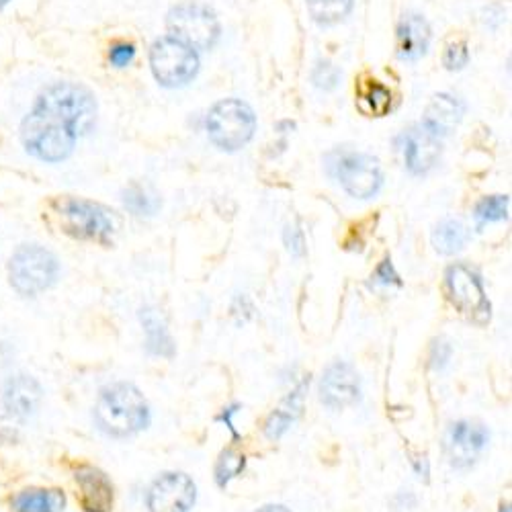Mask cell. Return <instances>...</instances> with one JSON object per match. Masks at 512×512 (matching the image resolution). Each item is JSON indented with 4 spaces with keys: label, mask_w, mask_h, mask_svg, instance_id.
<instances>
[{
    "label": "cell",
    "mask_w": 512,
    "mask_h": 512,
    "mask_svg": "<svg viewBox=\"0 0 512 512\" xmlns=\"http://www.w3.org/2000/svg\"><path fill=\"white\" fill-rule=\"evenodd\" d=\"M488 443V433L484 426L474 422H455L447 433V457L453 467H469Z\"/></svg>",
    "instance_id": "4fadbf2b"
},
{
    "label": "cell",
    "mask_w": 512,
    "mask_h": 512,
    "mask_svg": "<svg viewBox=\"0 0 512 512\" xmlns=\"http://www.w3.org/2000/svg\"><path fill=\"white\" fill-rule=\"evenodd\" d=\"M285 240H287V248L295 254V256H302L304 254V234L297 226H289L285 232Z\"/></svg>",
    "instance_id": "f546056e"
},
{
    "label": "cell",
    "mask_w": 512,
    "mask_h": 512,
    "mask_svg": "<svg viewBox=\"0 0 512 512\" xmlns=\"http://www.w3.org/2000/svg\"><path fill=\"white\" fill-rule=\"evenodd\" d=\"M134 58H136V46L127 44V41H117V44H113L109 50V62L115 68L130 66L134 62Z\"/></svg>",
    "instance_id": "f1b7e54d"
},
{
    "label": "cell",
    "mask_w": 512,
    "mask_h": 512,
    "mask_svg": "<svg viewBox=\"0 0 512 512\" xmlns=\"http://www.w3.org/2000/svg\"><path fill=\"white\" fill-rule=\"evenodd\" d=\"M461 117H463L461 101L453 95L439 93L424 109L422 130L441 140V138L449 136L451 132H455V127L459 125Z\"/></svg>",
    "instance_id": "9a60e30c"
},
{
    "label": "cell",
    "mask_w": 512,
    "mask_h": 512,
    "mask_svg": "<svg viewBox=\"0 0 512 512\" xmlns=\"http://www.w3.org/2000/svg\"><path fill=\"white\" fill-rule=\"evenodd\" d=\"M205 127L213 146L224 152H238L252 140L256 117L248 103L240 99H224L209 109Z\"/></svg>",
    "instance_id": "277c9868"
},
{
    "label": "cell",
    "mask_w": 512,
    "mask_h": 512,
    "mask_svg": "<svg viewBox=\"0 0 512 512\" xmlns=\"http://www.w3.org/2000/svg\"><path fill=\"white\" fill-rule=\"evenodd\" d=\"M467 62H469V50H467L465 41H455V44H451L443 56V64L451 72L463 70L467 66Z\"/></svg>",
    "instance_id": "83f0119b"
},
{
    "label": "cell",
    "mask_w": 512,
    "mask_h": 512,
    "mask_svg": "<svg viewBox=\"0 0 512 512\" xmlns=\"http://www.w3.org/2000/svg\"><path fill=\"white\" fill-rule=\"evenodd\" d=\"M95 123V95L76 82H54L25 117L21 142L33 158L56 164L72 156L78 136H87Z\"/></svg>",
    "instance_id": "6da1fadb"
},
{
    "label": "cell",
    "mask_w": 512,
    "mask_h": 512,
    "mask_svg": "<svg viewBox=\"0 0 512 512\" xmlns=\"http://www.w3.org/2000/svg\"><path fill=\"white\" fill-rule=\"evenodd\" d=\"M244 469V455L228 449L222 453L218 465H216V480L220 486H226L228 482H232L236 476L242 474Z\"/></svg>",
    "instance_id": "484cf974"
},
{
    "label": "cell",
    "mask_w": 512,
    "mask_h": 512,
    "mask_svg": "<svg viewBox=\"0 0 512 512\" xmlns=\"http://www.w3.org/2000/svg\"><path fill=\"white\" fill-rule=\"evenodd\" d=\"M9 504L15 512H62L66 506V496L56 488H27L13 494Z\"/></svg>",
    "instance_id": "ac0fdd59"
},
{
    "label": "cell",
    "mask_w": 512,
    "mask_h": 512,
    "mask_svg": "<svg viewBox=\"0 0 512 512\" xmlns=\"http://www.w3.org/2000/svg\"><path fill=\"white\" fill-rule=\"evenodd\" d=\"M441 142L439 138L431 136L424 130H414L406 136V148H404V158H406V168L412 175H426L431 168L441 158Z\"/></svg>",
    "instance_id": "2e32d148"
},
{
    "label": "cell",
    "mask_w": 512,
    "mask_h": 512,
    "mask_svg": "<svg viewBox=\"0 0 512 512\" xmlns=\"http://www.w3.org/2000/svg\"><path fill=\"white\" fill-rule=\"evenodd\" d=\"M361 101H363V105L367 107L369 113L381 117V115L388 113V109L392 105V93L386 87H383V84H379L377 80H371L367 84V89H365Z\"/></svg>",
    "instance_id": "d4e9b609"
},
{
    "label": "cell",
    "mask_w": 512,
    "mask_h": 512,
    "mask_svg": "<svg viewBox=\"0 0 512 512\" xmlns=\"http://www.w3.org/2000/svg\"><path fill=\"white\" fill-rule=\"evenodd\" d=\"M52 207L62 232L68 236L101 244H109L113 240L115 220L99 203L78 197H60L52 203Z\"/></svg>",
    "instance_id": "3957f363"
},
{
    "label": "cell",
    "mask_w": 512,
    "mask_h": 512,
    "mask_svg": "<svg viewBox=\"0 0 512 512\" xmlns=\"http://www.w3.org/2000/svg\"><path fill=\"white\" fill-rule=\"evenodd\" d=\"M447 283V293L451 304L467 318H472L476 322H486L490 320V304L488 297L484 293L482 281L478 275L467 269L465 265H453L449 267L445 275Z\"/></svg>",
    "instance_id": "ba28073f"
},
{
    "label": "cell",
    "mask_w": 512,
    "mask_h": 512,
    "mask_svg": "<svg viewBox=\"0 0 512 512\" xmlns=\"http://www.w3.org/2000/svg\"><path fill=\"white\" fill-rule=\"evenodd\" d=\"M5 408L11 416L17 418H29L39 402H41V388L39 383L29 375H15L7 381L5 396H3Z\"/></svg>",
    "instance_id": "e0dca14e"
},
{
    "label": "cell",
    "mask_w": 512,
    "mask_h": 512,
    "mask_svg": "<svg viewBox=\"0 0 512 512\" xmlns=\"http://www.w3.org/2000/svg\"><path fill=\"white\" fill-rule=\"evenodd\" d=\"M302 400H304V386H300L291 396H287L283 404L271 414L265 426V433L269 439H279L295 422V418L300 416V410H302Z\"/></svg>",
    "instance_id": "ffe728a7"
},
{
    "label": "cell",
    "mask_w": 512,
    "mask_h": 512,
    "mask_svg": "<svg viewBox=\"0 0 512 512\" xmlns=\"http://www.w3.org/2000/svg\"><path fill=\"white\" fill-rule=\"evenodd\" d=\"M150 68L158 84L166 89H181L195 80L199 56L193 48L175 37H160L150 48Z\"/></svg>",
    "instance_id": "52a82bcc"
},
{
    "label": "cell",
    "mask_w": 512,
    "mask_h": 512,
    "mask_svg": "<svg viewBox=\"0 0 512 512\" xmlns=\"http://www.w3.org/2000/svg\"><path fill=\"white\" fill-rule=\"evenodd\" d=\"M500 512H510V506H508V504H506V506H502V510H500Z\"/></svg>",
    "instance_id": "836d02e7"
},
{
    "label": "cell",
    "mask_w": 512,
    "mask_h": 512,
    "mask_svg": "<svg viewBox=\"0 0 512 512\" xmlns=\"http://www.w3.org/2000/svg\"><path fill=\"white\" fill-rule=\"evenodd\" d=\"M60 273V263L48 248L39 244H23L9 261V279L19 295L35 297L48 291Z\"/></svg>",
    "instance_id": "5b68a950"
},
{
    "label": "cell",
    "mask_w": 512,
    "mask_h": 512,
    "mask_svg": "<svg viewBox=\"0 0 512 512\" xmlns=\"http://www.w3.org/2000/svg\"><path fill=\"white\" fill-rule=\"evenodd\" d=\"M140 320L146 332V349L150 355L170 359L175 355V340L170 336L164 318L154 308H144L140 312Z\"/></svg>",
    "instance_id": "d6986e66"
},
{
    "label": "cell",
    "mask_w": 512,
    "mask_h": 512,
    "mask_svg": "<svg viewBox=\"0 0 512 512\" xmlns=\"http://www.w3.org/2000/svg\"><path fill=\"white\" fill-rule=\"evenodd\" d=\"M76 496L80 506L87 512H111L113 510V484L99 467L80 465L74 472Z\"/></svg>",
    "instance_id": "7c38bea8"
},
{
    "label": "cell",
    "mask_w": 512,
    "mask_h": 512,
    "mask_svg": "<svg viewBox=\"0 0 512 512\" xmlns=\"http://www.w3.org/2000/svg\"><path fill=\"white\" fill-rule=\"evenodd\" d=\"M467 240H469V230L459 220L441 222L433 234V244L441 254H455L463 250Z\"/></svg>",
    "instance_id": "7402d4cb"
},
{
    "label": "cell",
    "mask_w": 512,
    "mask_h": 512,
    "mask_svg": "<svg viewBox=\"0 0 512 512\" xmlns=\"http://www.w3.org/2000/svg\"><path fill=\"white\" fill-rule=\"evenodd\" d=\"M166 27L170 37L179 39L181 44L193 48L195 52L211 50L218 44L222 27L220 21L207 5L195 3H181L170 9L166 17Z\"/></svg>",
    "instance_id": "8992f818"
},
{
    "label": "cell",
    "mask_w": 512,
    "mask_h": 512,
    "mask_svg": "<svg viewBox=\"0 0 512 512\" xmlns=\"http://www.w3.org/2000/svg\"><path fill=\"white\" fill-rule=\"evenodd\" d=\"M508 216V197L506 195H490L484 197L476 205V220L480 226L506 220Z\"/></svg>",
    "instance_id": "cb8c5ba5"
},
{
    "label": "cell",
    "mask_w": 512,
    "mask_h": 512,
    "mask_svg": "<svg viewBox=\"0 0 512 512\" xmlns=\"http://www.w3.org/2000/svg\"><path fill=\"white\" fill-rule=\"evenodd\" d=\"M95 420L109 437H132L144 431L150 422L148 402L132 383H113L99 394Z\"/></svg>",
    "instance_id": "7a4b0ae2"
},
{
    "label": "cell",
    "mask_w": 512,
    "mask_h": 512,
    "mask_svg": "<svg viewBox=\"0 0 512 512\" xmlns=\"http://www.w3.org/2000/svg\"><path fill=\"white\" fill-rule=\"evenodd\" d=\"M431 25L422 15L408 13L396 29V54L402 62L420 60L431 46Z\"/></svg>",
    "instance_id": "5bb4252c"
},
{
    "label": "cell",
    "mask_w": 512,
    "mask_h": 512,
    "mask_svg": "<svg viewBox=\"0 0 512 512\" xmlns=\"http://www.w3.org/2000/svg\"><path fill=\"white\" fill-rule=\"evenodd\" d=\"M361 383L357 371L343 361L332 363L320 381V400L334 410L347 408L359 400Z\"/></svg>",
    "instance_id": "8fae6325"
},
{
    "label": "cell",
    "mask_w": 512,
    "mask_h": 512,
    "mask_svg": "<svg viewBox=\"0 0 512 512\" xmlns=\"http://www.w3.org/2000/svg\"><path fill=\"white\" fill-rule=\"evenodd\" d=\"M336 179L355 199H371L383 185L381 166L367 154H345L336 162Z\"/></svg>",
    "instance_id": "9c48e42d"
},
{
    "label": "cell",
    "mask_w": 512,
    "mask_h": 512,
    "mask_svg": "<svg viewBox=\"0 0 512 512\" xmlns=\"http://www.w3.org/2000/svg\"><path fill=\"white\" fill-rule=\"evenodd\" d=\"M9 3H11V0H0V9H5Z\"/></svg>",
    "instance_id": "d6a6232c"
},
{
    "label": "cell",
    "mask_w": 512,
    "mask_h": 512,
    "mask_svg": "<svg viewBox=\"0 0 512 512\" xmlns=\"http://www.w3.org/2000/svg\"><path fill=\"white\" fill-rule=\"evenodd\" d=\"M259 512H291V510H287V508L281 506V504H269V506L261 508Z\"/></svg>",
    "instance_id": "1f68e13d"
},
{
    "label": "cell",
    "mask_w": 512,
    "mask_h": 512,
    "mask_svg": "<svg viewBox=\"0 0 512 512\" xmlns=\"http://www.w3.org/2000/svg\"><path fill=\"white\" fill-rule=\"evenodd\" d=\"M377 279H379L383 285H390V283H398V285H400L398 275L394 273V267H392L388 261L377 269Z\"/></svg>",
    "instance_id": "4dcf8cb0"
},
{
    "label": "cell",
    "mask_w": 512,
    "mask_h": 512,
    "mask_svg": "<svg viewBox=\"0 0 512 512\" xmlns=\"http://www.w3.org/2000/svg\"><path fill=\"white\" fill-rule=\"evenodd\" d=\"M197 488L187 474H162L148 490L150 512H189L195 504Z\"/></svg>",
    "instance_id": "30bf717a"
},
{
    "label": "cell",
    "mask_w": 512,
    "mask_h": 512,
    "mask_svg": "<svg viewBox=\"0 0 512 512\" xmlns=\"http://www.w3.org/2000/svg\"><path fill=\"white\" fill-rule=\"evenodd\" d=\"M121 199H123V205L138 218H152L160 209V199L156 197V193H152L150 189L140 187V185L127 187L121 193Z\"/></svg>",
    "instance_id": "603a6c76"
},
{
    "label": "cell",
    "mask_w": 512,
    "mask_h": 512,
    "mask_svg": "<svg viewBox=\"0 0 512 512\" xmlns=\"http://www.w3.org/2000/svg\"><path fill=\"white\" fill-rule=\"evenodd\" d=\"M355 0H306L310 17L320 27H332L345 21L353 11Z\"/></svg>",
    "instance_id": "44dd1931"
},
{
    "label": "cell",
    "mask_w": 512,
    "mask_h": 512,
    "mask_svg": "<svg viewBox=\"0 0 512 512\" xmlns=\"http://www.w3.org/2000/svg\"><path fill=\"white\" fill-rule=\"evenodd\" d=\"M338 80H340V70L326 60H320L312 72V82L314 87L322 89V91H332L338 87Z\"/></svg>",
    "instance_id": "4316f807"
}]
</instances>
